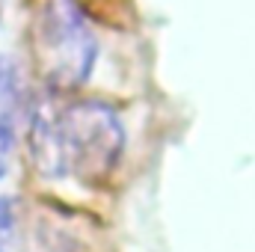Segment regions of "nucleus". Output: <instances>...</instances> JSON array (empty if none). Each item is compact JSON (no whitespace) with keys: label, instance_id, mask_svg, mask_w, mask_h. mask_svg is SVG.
Instances as JSON below:
<instances>
[{"label":"nucleus","instance_id":"f257e3e1","mask_svg":"<svg viewBox=\"0 0 255 252\" xmlns=\"http://www.w3.org/2000/svg\"><path fill=\"white\" fill-rule=\"evenodd\" d=\"M21 133L24 166L48 187L104 193L116 187L128 163L130 130L125 110L107 95H54L39 89L21 119Z\"/></svg>","mask_w":255,"mask_h":252},{"label":"nucleus","instance_id":"f03ea898","mask_svg":"<svg viewBox=\"0 0 255 252\" xmlns=\"http://www.w3.org/2000/svg\"><path fill=\"white\" fill-rule=\"evenodd\" d=\"M104 54L101 21L89 0H33L24 27V63L39 89L89 92Z\"/></svg>","mask_w":255,"mask_h":252},{"label":"nucleus","instance_id":"7ed1b4c3","mask_svg":"<svg viewBox=\"0 0 255 252\" xmlns=\"http://www.w3.org/2000/svg\"><path fill=\"white\" fill-rule=\"evenodd\" d=\"M36 95H39V83L33 80L24 57L12 51H0V110L15 119H24Z\"/></svg>","mask_w":255,"mask_h":252},{"label":"nucleus","instance_id":"20e7f679","mask_svg":"<svg viewBox=\"0 0 255 252\" xmlns=\"http://www.w3.org/2000/svg\"><path fill=\"white\" fill-rule=\"evenodd\" d=\"M0 252H33V205L15 190H0Z\"/></svg>","mask_w":255,"mask_h":252},{"label":"nucleus","instance_id":"39448f33","mask_svg":"<svg viewBox=\"0 0 255 252\" xmlns=\"http://www.w3.org/2000/svg\"><path fill=\"white\" fill-rule=\"evenodd\" d=\"M18 160H24V133L21 119L0 110V187L15 175Z\"/></svg>","mask_w":255,"mask_h":252}]
</instances>
